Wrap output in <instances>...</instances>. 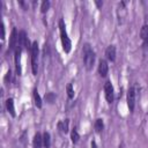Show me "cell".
<instances>
[{
  "label": "cell",
  "instance_id": "cell-1",
  "mask_svg": "<svg viewBox=\"0 0 148 148\" xmlns=\"http://www.w3.org/2000/svg\"><path fill=\"white\" fill-rule=\"evenodd\" d=\"M82 54H83V64H84V67L87 71H90L94 66V62H95V59H96V56H95V52L94 50L91 49L90 44L86 43L82 47Z\"/></svg>",
  "mask_w": 148,
  "mask_h": 148
},
{
  "label": "cell",
  "instance_id": "cell-2",
  "mask_svg": "<svg viewBox=\"0 0 148 148\" xmlns=\"http://www.w3.org/2000/svg\"><path fill=\"white\" fill-rule=\"evenodd\" d=\"M59 31H60V38H61V44H62V50L65 51V53H69L71 49H72V42L67 35L66 31V25L62 18H60L59 21Z\"/></svg>",
  "mask_w": 148,
  "mask_h": 148
},
{
  "label": "cell",
  "instance_id": "cell-3",
  "mask_svg": "<svg viewBox=\"0 0 148 148\" xmlns=\"http://www.w3.org/2000/svg\"><path fill=\"white\" fill-rule=\"evenodd\" d=\"M31 71L32 74L36 75L38 72V56H39V49H38V43L35 40L31 44Z\"/></svg>",
  "mask_w": 148,
  "mask_h": 148
},
{
  "label": "cell",
  "instance_id": "cell-4",
  "mask_svg": "<svg viewBox=\"0 0 148 148\" xmlns=\"http://www.w3.org/2000/svg\"><path fill=\"white\" fill-rule=\"evenodd\" d=\"M17 45H18V46H20L22 50L27 49V50L31 51V45H30L29 39H28V37H27V32H25L24 30H21V31H20V34H18V40H17Z\"/></svg>",
  "mask_w": 148,
  "mask_h": 148
},
{
  "label": "cell",
  "instance_id": "cell-5",
  "mask_svg": "<svg viewBox=\"0 0 148 148\" xmlns=\"http://www.w3.org/2000/svg\"><path fill=\"white\" fill-rule=\"evenodd\" d=\"M21 52L22 49L17 45L15 51H14V61H15V71H16V75L21 76L22 75V67H21Z\"/></svg>",
  "mask_w": 148,
  "mask_h": 148
},
{
  "label": "cell",
  "instance_id": "cell-6",
  "mask_svg": "<svg viewBox=\"0 0 148 148\" xmlns=\"http://www.w3.org/2000/svg\"><path fill=\"white\" fill-rule=\"evenodd\" d=\"M104 94H105V98L108 101V103H112L114 99V91H113V86L111 83V81H106L104 83Z\"/></svg>",
  "mask_w": 148,
  "mask_h": 148
},
{
  "label": "cell",
  "instance_id": "cell-7",
  "mask_svg": "<svg viewBox=\"0 0 148 148\" xmlns=\"http://www.w3.org/2000/svg\"><path fill=\"white\" fill-rule=\"evenodd\" d=\"M127 106L130 109L131 112L134 111V106H135V90L133 87H131L127 91Z\"/></svg>",
  "mask_w": 148,
  "mask_h": 148
},
{
  "label": "cell",
  "instance_id": "cell-8",
  "mask_svg": "<svg viewBox=\"0 0 148 148\" xmlns=\"http://www.w3.org/2000/svg\"><path fill=\"white\" fill-rule=\"evenodd\" d=\"M17 40H18V34H17V30L16 28H13L12 30V34H10V37H9V51H15L16 46H17Z\"/></svg>",
  "mask_w": 148,
  "mask_h": 148
},
{
  "label": "cell",
  "instance_id": "cell-9",
  "mask_svg": "<svg viewBox=\"0 0 148 148\" xmlns=\"http://www.w3.org/2000/svg\"><path fill=\"white\" fill-rule=\"evenodd\" d=\"M108 71H109V66H108V61L104 59H101L98 61V74L102 77H105L108 75Z\"/></svg>",
  "mask_w": 148,
  "mask_h": 148
},
{
  "label": "cell",
  "instance_id": "cell-10",
  "mask_svg": "<svg viewBox=\"0 0 148 148\" xmlns=\"http://www.w3.org/2000/svg\"><path fill=\"white\" fill-rule=\"evenodd\" d=\"M105 57L109 61L113 62L116 60V46L114 45H109L105 50Z\"/></svg>",
  "mask_w": 148,
  "mask_h": 148
},
{
  "label": "cell",
  "instance_id": "cell-11",
  "mask_svg": "<svg viewBox=\"0 0 148 148\" xmlns=\"http://www.w3.org/2000/svg\"><path fill=\"white\" fill-rule=\"evenodd\" d=\"M43 146V135L37 132L34 136V140H32V147L34 148H42Z\"/></svg>",
  "mask_w": 148,
  "mask_h": 148
},
{
  "label": "cell",
  "instance_id": "cell-12",
  "mask_svg": "<svg viewBox=\"0 0 148 148\" xmlns=\"http://www.w3.org/2000/svg\"><path fill=\"white\" fill-rule=\"evenodd\" d=\"M68 125H69V119H65L58 123V131L60 133H68Z\"/></svg>",
  "mask_w": 148,
  "mask_h": 148
},
{
  "label": "cell",
  "instance_id": "cell-13",
  "mask_svg": "<svg viewBox=\"0 0 148 148\" xmlns=\"http://www.w3.org/2000/svg\"><path fill=\"white\" fill-rule=\"evenodd\" d=\"M6 109L10 113L12 117H15L16 116V113H15V106H14V99L13 98H7V101H6Z\"/></svg>",
  "mask_w": 148,
  "mask_h": 148
},
{
  "label": "cell",
  "instance_id": "cell-14",
  "mask_svg": "<svg viewBox=\"0 0 148 148\" xmlns=\"http://www.w3.org/2000/svg\"><path fill=\"white\" fill-rule=\"evenodd\" d=\"M94 127H95V131L96 133H101L104 128V123H103V119L102 118H97L95 120V124H94Z\"/></svg>",
  "mask_w": 148,
  "mask_h": 148
},
{
  "label": "cell",
  "instance_id": "cell-15",
  "mask_svg": "<svg viewBox=\"0 0 148 148\" xmlns=\"http://www.w3.org/2000/svg\"><path fill=\"white\" fill-rule=\"evenodd\" d=\"M32 95H34L35 105H36L38 109H40V108H42V98H40V96H39V94H38V90H37L36 88L34 89V92H32Z\"/></svg>",
  "mask_w": 148,
  "mask_h": 148
},
{
  "label": "cell",
  "instance_id": "cell-16",
  "mask_svg": "<svg viewBox=\"0 0 148 148\" xmlns=\"http://www.w3.org/2000/svg\"><path fill=\"white\" fill-rule=\"evenodd\" d=\"M43 146L45 148H50V146H51V135L49 132L43 133Z\"/></svg>",
  "mask_w": 148,
  "mask_h": 148
},
{
  "label": "cell",
  "instance_id": "cell-17",
  "mask_svg": "<svg viewBox=\"0 0 148 148\" xmlns=\"http://www.w3.org/2000/svg\"><path fill=\"white\" fill-rule=\"evenodd\" d=\"M71 140H72L73 143H77L79 140H80V135H79V133H77V131L75 128H73L71 131Z\"/></svg>",
  "mask_w": 148,
  "mask_h": 148
},
{
  "label": "cell",
  "instance_id": "cell-18",
  "mask_svg": "<svg viewBox=\"0 0 148 148\" xmlns=\"http://www.w3.org/2000/svg\"><path fill=\"white\" fill-rule=\"evenodd\" d=\"M56 98H57V96H56L54 92H51V91H50V92H46V94H45V101H46L47 103H50V104L54 103Z\"/></svg>",
  "mask_w": 148,
  "mask_h": 148
},
{
  "label": "cell",
  "instance_id": "cell-19",
  "mask_svg": "<svg viewBox=\"0 0 148 148\" xmlns=\"http://www.w3.org/2000/svg\"><path fill=\"white\" fill-rule=\"evenodd\" d=\"M140 37H141L142 40H145V39L148 38V25L147 24H145L141 28V30H140Z\"/></svg>",
  "mask_w": 148,
  "mask_h": 148
},
{
  "label": "cell",
  "instance_id": "cell-20",
  "mask_svg": "<svg viewBox=\"0 0 148 148\" xmlns=\"http://www.w3.org/2000/svg\"><path fill=\"white\" fill-rule=\"evenodd\" d=\"M50 1L49 0H44L43 2H42V5H40V12L43 13V14H45L49 9H50Z\"/></svg>",
  "mask_w": 148,
  "mask_h": 148
},
{
  "label": "cell",
  "instance_id": "cell-21",
  "mask_svg": "<svg viewBox=\"0 0 148 148\" xmlns=\"http://www.w3.org/2000/svg\"><path fill=\"white\" fill-rule=\"evenodd\" d=\"M66 90H67V95H68V98L69 99H73L74 98V90H73V84L72 83H68L67 87H66Z\"/></svg>",
  "mask_w": 148,
  "mask_h": 148
},
{
  "label": "cell",
  "instance_id": "cell-22",
  "mask_svg": "<svg viewBox=\"0 0 148 148\" xmlns=\"http://www.w3.org/2000/svg\"><path fill=\"white\" fill-rule=\"evenodd\" d=\"M10 81H12V71L9 69V71L7 72V74H6V76H5V82H6L7 84H9Z\"/></svg>",
  "mask_w": 148,
  "mask_h": 148
},
{
  "label": "cell",
  "instance_id": "cell-23",
  "mask_svg": "<svg viewBox=\"0 0 148 148\" xmlns=\"http://www.w3.org/2000/svg\"><path fill=\"white\" fill-rule=\"evenodd\" d=\"M0 28H1V39H5V24H3L2 21H1Z\"/></svg>",
  "mask_w": 148,
  "mask_h": 148
},
{
  "label": "cell",
  "instance_id": "cell-24",
  "mask_svg": "<svg viewBox=\"0 0 148 148\" xmlns=\"http://www.w3.org/2000/svg\"><path fill=\"white\" fill-rule=\"evenodd\" d=\"M143 49H145V50H147V49H148V38L143 40Z\"/></svg>",
  "mask_w": 148,
  "mask_h": 148
},
{
  "label": "cell",
  "instance_id": "cell-25",
  "mask_svg": "<svg viewBox=\"0 0 148 148\" xmlns=\"http://www.w3.org/2000/svg\"><path fill=\"white\" fill-rule=\"evenodd\" d=\"M95 3H96V6H97V8H101V7L103 6V1H95Z\"/></svg>",
  "mask_w": 148,
  "mask_h": 148
},
{
  "label": "cell",
  "instance_id": "cell-26",
  "mask_svg": "<svg viewBox=\"0 0 148 148\" xmlns=\"http://www.w3.org/2000/svg\"><path fill=\"white\" fill-rule=\"evenodd\" d=\"M91 148H97V145H96V141H91Z\"/></svg>",
  "mask_w": 148,
  "mask_h": 148
}]
</instances>
